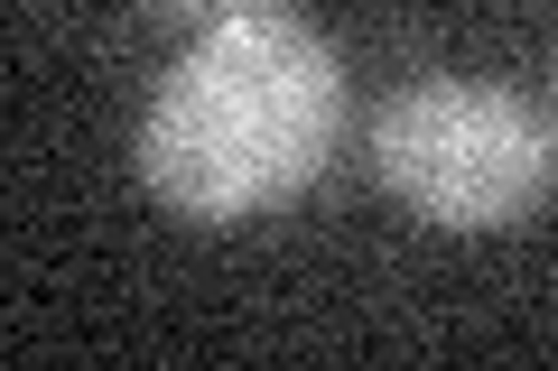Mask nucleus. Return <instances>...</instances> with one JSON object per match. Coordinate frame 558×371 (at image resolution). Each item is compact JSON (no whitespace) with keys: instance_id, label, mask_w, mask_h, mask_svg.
Here are the masks:
<instances>
[{"instance_id":"obj_1","label":"nucleus","mask_w":558,"mask_h":371,"mask_svg":"<svg viewBox=\"0 0 558 371\" xmlns=\"http://www.w3.org/2000/svg\"><path fill=\"white\" fill-rule=\"evenodd\" d=\"M344 139V57L289 10L215 20L140 121V176L186 223H252L307 196Z\"/></svg>"},{"instance_id":"obj_2","label":"nucleus","mask_w":558,"mask_h":371,"mask_svg":"<svg viewBox=\"0 0 558 371\" xmlns=\"http://www.w3.org/2000/svg\"><path fill=\"white\" fill-rule=\"evenodd\" d=\"M373 176L438 233H512L558 186V121L502 84H410L363 131Z\"/></svg>"},{"instance_id":"obj_3","label":"nucleus","mask_w":558,"mask_h":371,"mask_svg":"<svg viewBox=\"0 0 558 371\" xmlns=\"http://www.w3.org/2000/svg\"><path fill=\"white\" fill-rule=\"evenodd\" d=\"M168 10H205V20H242V10H279V0H168Z\"/></svg>"},{"instance_id":"obj_4","label":"nucleus","mask_w":558,"mask_h":371,"mask_svg":"<svg viewBox=\"0 0 558 371\" xmlns=\"http://www.w3.org/2000/svg\"><path fill=\"white\" fill-rule=\"evenodd\" d=\"M549 94H558V47H549Z\"/></svg>"}]
</instances>
